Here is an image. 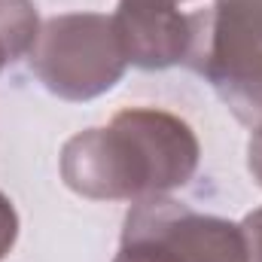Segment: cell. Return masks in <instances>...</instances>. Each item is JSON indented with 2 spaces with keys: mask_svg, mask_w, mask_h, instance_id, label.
<instances>
[{
  "mask_svg": "<svg viewBox=\"0 0 262 262\" xmlns=\"http://www.w3.org/2000/svg\"><path fill=\"white\" fill-rule=\"evenodd\" d=\"M201 143L186 119L159 107L119 110L107 125L76 131L61 146V180L92 201H146L183 189Z\"/></svg>",
  "mask_w": 262,
  "mask_h": 262,
  "instance_id": "1",
  "label": "cell"
},
{
  "mask_svg": "<svg viewBox=\"0 0 262 262\" xmlns=\"http://www.w3.org/2000/svg\"><path fill=\"white\" fill-rule=\"evenodd\" d=\"M28 61L46 92L73 104L107 95L128 70L113 18L104 12H61L46 18Z\"/></svg>",
  "mask_w": 262,
  "mask_h": 262,
  "instance_id": "2",
  "label": "cell"
},
{
  "mask_svg": "<svg viewBox=\"0 0 262 262\" xmlns=\"http://www.w3.org/2000/svg\"><path fill=\"white\" fill-rule=\"evenodd\" d=\"M189 64L241 122H262V0H213L195 12Z\"/></svg>",
  "mask_w": 262,
  "mask_h": 262,
  "instance_id": "3",
  "label": "cell"
},
{
  "mask_svg": "<svg viewBox=\"0 0 262 262\" xmlns=\"http://www.w3.org/2000/svg\"><path fill=\"white\" fill-rule=\"evenodd\" d=\"M122 241L137 244L156 262H250L241 223L198 213L168 195L131 204Z\"/></svg>",
  "mask_w": 262,
  "mask_h": 262,
  "instance_id": "4",
  "label": "cell"
},
{
  "mask_svg": "<svg viewBox=\"0 0 262 262\" xmlns=\"http://www.w3.org/2000/svg\"><path fill=\"white\" fill-rule=\"evenodd\" d=\"M113 31L125 61L140 70H165L189 61L195 43V15L171 0H119Z\"/></svg>",
  "mask_w": 262,
  "mask_h": 262,
  "instance_id": "5",
  "label": "cell"
},
{
  "mask_svg": "<svg viewBox=\"0 0 262 262\" xmlns=\"http://www.w3.org/2000/svg\"><path fill=\"white\" fill-rule=\"evenodd\" d=\"M40 25L34 0H0V73L6 64L31 55Z\"/></svg>",
  "mask_w": 262,
  "mask_h": 262,
  "instance_id": "6",
  "label": "cell"
},
{
  "mask_svg": "<svg viewBox=\"0 0 262 262\" xmlns=\"http://www.w3.org/2000/svg\"><path fill=\"white\" fill-rule=\"evenodd\" d=\"M18 226H21V223H18L15 204L0 192V259L15 247V241H18Z\"/></svg>",
  "mask_w": 262,
  "mask_h": 262,
  "instance_id": "7",
  "label": "cell"
},
{
  "mask_svg": "<svg viewBox=\"0 0 262 262\" xmlns=\"http://www.w3.org/2000/svg\"><path fill=\"white\" fill-rule=\"evenodd\" d=\"M241 229L247 235V247H250V262H262V207L250 210L241 220Z\"/></svg>",
  "mask_w": 262,
  "mask_h": 262,
  "instance_id": "8",
  "label": "cell"
},
{
  "mask_svg": "<svg viewBox=\"0 0 262 262\" xmlns=\"http://www.w3.org/2000/svg\"><path fill=\"white\" fill-rule=\"evenodd\" d=\"M247 168H250L253 180L262 186V122L256 125L253 137H250V143H247Z\"/></svg>",
  "mask_w": 262,
  "mask_h": 262,
  "instance_id": "9",
  "label": "cell"
},
{
  "mask_svg": "<svg viewBox=\"0 0 262 262\" xmlns=\"http://www.w3.org/2000/svg\"><path fill=\"white\" fill-rule=\"evenodd\" d=\"M171 3H183V0H171Z\"/></svg>",
  "mask_w": 262,
  "mask_h": 262,
  "instance_id": "10",
  "label": "cell"
}]
</instances>
